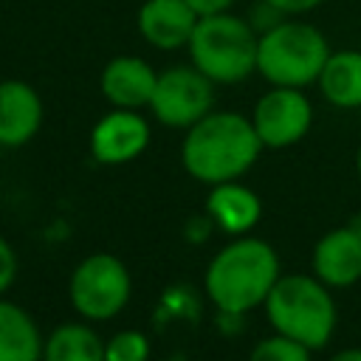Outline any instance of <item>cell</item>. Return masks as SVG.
Returning a JSON list of instances; mask_svg holds the SVG:
<instances>
[{"instance_id": "cell-1", "label": "cell", "mask_w": 361, "mask_h": 361, "mask_svg": "<svg viewBox=\"0 0 361 361\" xmlns=\"http://www.w3.org/2000/svg\"><path fill=\"white\" fill-rule=\"evenodd\" d=\"M262 141L248 116L234 110H212L195 121L180 144L183 169L206 183H226L243 178L259 158Z\"/></svg>"}, {"instance_id": "cell-2", "label": "cell", "mask_w": 361, "mask_h": 361, "mask_svg": "<svg viewBox=\"0 0 361 361\" xmlns=\"http://www.w3.org/2000/svg\"><path fill=\"white\" fill-rule=\"evenodd\" d=\"M282 276L279 257L259 237H237L223 245L206 265L203 288L223 316H243L265 305L271 288Z\"/></svg>"}, {"instance_id": "cell-3", "label": "cell", "mask_w": 361, "mask_h": 361, "mask_svg": "<svg viewBox=\"0 0 361 361\" xmlns=\"http://www.w3.org/2000/svg\"><path fill=\"white\" fill-rule=\"evenodd\" d=\"M265 316L274 333H282L307 350H322L338 322L330 288L316 274H282L265 299Z\"/></svg>"}, {"instance_id": "cell-4", "label": "cell", "mask_w": 361, "mask_h": 361, "mask_svg": "<svg viewBox=\"0 0 361 361\" xmlns=\"http://www.w3.org/2000/svg\"><path fill=\"white\" fill-rule=\"evenodd\" d=\"M257 28L243 17L223 11L200 17L186 48L192 65L214 85H237L257 73Z\"/></svg>"}, {"instance_id": "cell-5", "label": "cell", "mask_w": 361, "mask_h": 361, "mask_svg": "<svg viewBox=\"0 0 361 361\" xmlns=\"http://www.w3.org/2000/svg\"><path fill=\"white\" fill-rule=\"evenodd\" d=\"M330 56L327 37L302 20H279L274 28L259 34L257 73L276 87H307L316 85Z\"/></svg>"}, {"instance_id": "cell-6", "label": "cell", "mask_w": 361, "mask_h": 361, "mask_svg": "<svg viewBox=\"0 0 361 361\" xmlns=\"http://www.w3.org/2000/svg\"><path fill=\"white\" fill-rule=\"evenodd\" d=\"M133 293V279L127 265L113 254H90L85 257L68 282V296L73 310L87 322H110L116 319Z\"/></svg>"}, {"instance_id": "cell-7", "label": "cell", "mask_w": 361, "mask_h": 361, "mask_svg": "<svg viewBox=\"0 0 361 361\" xmlns=\"http://www.w3.org/2000/svg\"><path fill=\"white\" fill-rule=\"evenodd\" d=\"M214 107V82L195 65H175L158 73L149 110L164 127L189 130Z\"/></svg>"}, {"instance_id": "cell-8", "label": "cell", "mask_w": 361, "mask_h": 361, "mask_svg": "<svg viewBox=\"0 0 361 361\" xmlns=\"http://www.w3.org/2000/svg\"><path fill=\"white\" fill-rule=\"evenodd\" d=\"M251 124L268 149H282L299 144L313 124V104L302 87H276L271 85L251 110Z\"/></svg>"}, {"instance_id": "cell-9", "label": "cell", "mask_w": 361, "mask_h": 361, "mask_svg": "<svg viewBox=\"0 0 361 361\" xmlns=\"http://www.w3.org/2000/svg\"><path fill=\"white\" fill-rule=\"evenodd\" d=\"M149 124L138 110L113 107L90 130V155L99 164L118 166L135 161L149 144Z\"/></svg>"}, {"instance_id": "cell-10", "label": "cell", "mask_w": 361, "mask_h": 361, "mask_svg": "<svg viewBox=\"0 0 361 361\" xmlns=\"http://www.w3.org/2000/svg\"><path fill=\"white\" fill-rule=\"evenodd\" d=\"M197 14L186 0H144L135 14V28L141 39L158 51L186 48L197 25Z\"/></svg>"}, {"instance_id": "cell-11", "label": "cell", "mask_w": 361, "mask_h": 361, "mask_svg": "<svg viewBox=\"0 0 361 361\" xmlns=\"http://www.w3.org/2000/svg\"><path fill=\"white\" fill-rule=\"evenodd\" d=\"M155 82H158V71L147 59L121 54L102 68L99 90L110 102V107L141 110V107H149Z\"/></svg>"}, {"instance_id": "cell-12", "label": "cell", "mask_w": 361, "mask_h": 361, "mask_svg": "<svg viewBox=\"0 0 361 361\" xmlns=\"http://www.w3.org/2000/svg\"><path fill=\"white\" fill-rule=\"evenodd\" d=\"M313 274L327 288H347L361 279V226L327 231L313 248Z\"/></svg>"}, {"instance_id": "cell-13", "label": "cell", "mask_w": 361, "mask_h": 361, "mask_svg": "<svg viewBox=\"0 0 361 361\" xmlns=\"http://www.w3.org/2000/svg\"><path fill=\"white\" fill-rule=\"evenodd\" d=\"M42 99L23 79L0 82V147H23L42 127Z\"/></svg>"}, {"instance_id": "cell-14", "label": "cell", "mask_w": 361, "mask_h": 361, "mask_svg": "<svg viewBox=\"0 0 361 361\" xmlns=\"http://www.w3.org/2000/svg\"><path fill=\"white\" fill-rule=\"evenodd\" d=\"M206 214L226 234L243 237L259 223L262 200L254 189L243 186L240 180H226V183L212 186V192L206 197Z\"/></svg>"}, {"instance_id": "cell-15", "label": "cell", "mask_w": 361, "mask_h": 361, "mask_svg": "<svg viewBox=\"0 0 361 361\" xmlns=\"http://www.w3.org/2000/svg\"><path fill=\"white\" fill-rule=\"evenodd\" d=\"M316 85H319V93L333 107L338 110L361 107V51L358 48L330 51Z\"/></svg>"}, {"instance_id": "cell-16", "label": "cell", "mask_w": 361, "mask_h": 361, "mask_svg": "<svg viewBox=\"0 0 361 361\" xmlns=\"http://www.w3.org/2000/svg\"><path fill=\"white\" fill-rule=\"evenodd\" d=\"M42 341L28 310L0 296V361H42Z\"/></svg>"}, {"instance_id": "cell-17", "label": "cell", "mask_w": 361, "mask_h": 361, "mask_svg": "<svg viewBox=\"0 0 361 361\" xmlns=\"http://www.w3.org/2000/svg\"><path fill=\"white\" fill-rule=\"evenodd\" d=\"M42 361H104V341L90 324L65 322L42 341Z\"/></svg>"}, {"instance_id": "cell-18", "label": "cell", "mask_w": 361, "mask_h": 361, "mask_svg": "<svg viewBox=\"0 0 361 361\" xmlns=\"http://www.w3.org/2000/svg\"><path fill=\"white\" fill-rule=\"evenodd\" d=\"M310 353L305 344L282 336V333H274L262 341H257L248 353V361H310Z\"/></svg>"}, {"instance_id": "cell-19", "label": "cell", "mask_w": 361, "mask_h": 361, "mask_svg": "<svg viewBox=\"0 0 361 361\" xmlns=\"http://www.w3.org/2000/svg\"><path fill=\"white\" fill-rule=\"evenodd\" d=\"M104 361H149V338L141 330H118L104 341Z\"/></svg>"}, {"instance_id": "cell-20", "label": "cell", "mask_w": 361, "mask_h": 361, "mask_svg": "<svg viewBox=\"0 0 361 361\" xmlns=\"http://www.w3.org/2000/svg\"><path fill=\"white\" fill-rule=\"evenodd\" d=\"M14 276H17V254L8 245V240L0 237V296L14 285Z\"/></svg>"}, {"instance_id": "cell-21", "label": "cell", "mask_w": 361, "mask_h": 361, "mask_svg": "<svg viewBox=\"0 0 361 361\" xmlns=\"http://www.w3.org/2000/svg\"><path fill=\"white\" fill-rule=\"evenodd\" d=\"M276 11H282L285 17H296V14H305V11H313L316 6H322L324 0H268Z\"/></svg>"}, {"instance_id": "cell-22", "label": "cell", "mask_w": 361, "mask_h": 361, "mask_svg": "<svg viewBox=\"0 0 361 361\" xmlns=\"http://www.w3.org/2000/svg\"><path fill=\"white\" fill-rule=\"evenodd\" d=\"M189 8L197 14V17H212V14H223V11H231L234 0H186Z\"/></svg>"}, {"instance_id": "cell-23", "label": "cell", "mask_w": 361, "mask_h": 361, "mask_svg": "<svg viewBox=\"0 0 361 361\" xmlns=\"http://www.w3.org/2000/svg\"><path fill=\"white\" fill-rule=\"evenodd\" d=\"M327 361H361V347H347V350H338L336 355H330Z\"/></svg>"}, {"instance_id": "cell-24", "label": "cell", "mask_w": 361, "mask_h": 361, "mask_svg": "<svg viewBox=\"0 0 361 361\" xmlns=\"http://www.w3.org/2000/svg\"><path fill=\"white\" fill-rule=\"evenodd\" d=\"M355 172H358V178H361V144H358V152H355Z\"/></svg>"}]
</instances>
